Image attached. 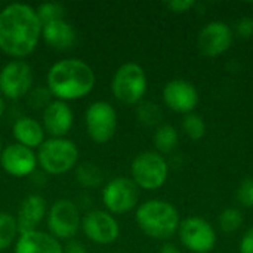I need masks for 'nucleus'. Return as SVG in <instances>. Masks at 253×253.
Returning <instances> with one entry per match:
<instances>
[{"instance_id": "nucleus-21", "label": "nucleus", "mask_w": 253, "mask_h": 253, "mask_svg": "<svg viewBox=\"0 0 253 253\" xmlns=\"http://www.w3.org/2000/svg\"><path fill=\"white\" fill-rule=\"evenodd\" d=\"M76 181L83 188H98L104 181L101 168L92 162H83L76 166Z\"/></svg>"}, {"instance_id": "nucleus-9", "label": "nucleus", "mask_w": 253, "mask_h": 253, "mask_svg": "<svg viewBox=\"0 0 253 253\" xmlns=\"http://www.w3.org/2000/svg\"><path fill=\"white\" fill-rule=\"evenodd\" d=\"M117 123V111L107 101H95L86 110V130L95 144H107L116 135Z\"/></svg>"}, {"instance_id": "nucleus-13", "label": "nucleus", "mask_w": 253, "mask_h": 253, "mask_svg": "<svg viewBox=\"0 0 253 253\" xmlns=\"http://www.w3.org/2000/svg\"><path fill=\"white\" fill-rule=\"evenodd\" d=\"M0 166L7 175L24 178L33 175L39 165L34 150L13 142L3 148L0 154Z\"/></svg>"}, {"instance_id": "nucleus-34", "label": "nucleus", "mask_w": 253, "mask_h": 253, "mask_svg": "<svg viewBox=\"0 0 253 253\" xmlns=\"http://www.w3.org/2000/svg\"><path fill=\"white\" fill-rule=\"evenodd\" d=\"M159 253H181V251H179L175 245H172V243H166V245H163V246H162V249H160V252Z\"/></svg>"}, {"instance_id": "nucleus-6", "label": "nucleus", "mask_w": 253, "mask_h": 253, "mask_svg": "<svg viewBox=\"0 0 253 253\" xmlns=\"http://www.w3.org/2000/svg\"><path fill=\"white\" fill-rule=\"evenodd\" d=\"M132 181L138 188L154 191L165 185L169 175L168 162L157 151H144L138 154L130 165Z\"/></svg>"}, {"instance_id": "nucleus-37", "label": "nucleus", "mask_w": 253, "mask_h": 253, "mask_svg": "<svg viewBox=\"0 0 253 253\" xmlns=\"http://www.w3.org/2000/svg\"><path fill=\"white\" fill-rule=\"evenodd\" d=\"M113 253H117V252H113Z\"/></svg>"}, {"instance_id": "nucleus-16", "label": "nucleus", "mask_w": 253, "mask_h": 253, "mask_svg": "<svg viewBox=\"0 0 253 253\" xmlns=\"http://www.w3.org/2000/svg\"><path fill=\"white\" fill-rule=\"evenodd\" d=\"M74 125V113L68 102L53 99L42 111V126L50 138H65Z\"/></svg>"}, {"instance_id": "nucleus-12", "label": "nucleus", "mask_w": 253, "mask_h": 253, "mask_svg": "<svg viewBox=\"0 0 253 253\" xmlns=\"http://www.w3.org/2000/svg\"><path fill=\"white\" fill-rule=\"evenodd\" d=\"M80 228L84 236L96 245H111L120 236V225L114 215L107 211H92L82 219Z\"/></svg>"}, {"instance_id": "nucleus-36", "label": "nucleus", "mask_w": 253, "mask_h": 253, "mask_svg": "<svg viewBox=\"0 0 253 253\" xmlns=\"http://www.w3.org/2000/svg\"><path fill=\"white\" fill-rule=\"evenodd\" d=\"M3 148H4V147H3V141H1V138H0V154H1V151H3Z\"/></svg>"}, {"instance_id": "nucleus-31", "label": "nucleus", "mask_w": 253, "mask_h": 253, "mask_svg": "<svg viewBox=\"0 0 253 253\" xmlns=\"http://www.w3.org/2000/svg\"><path fill=\"white\" fill-rule=\"evenodd\" d=\"M194 4L196 1L193 0H172L166 3V7L175 13H184V12H188Z\"/></svg>"}, {"instance_id": "nucleus-3", "label": "nucleus", "mask_w": 253, "mask_h": 253, "mask_svg": "<svg viewBox=\"0 0 253 253\" xmlns=\"http://www.w3.org/2000/svg\"><path fill=\"white\" fill-rule=\"evenodd\" d=\"M135 221L139 230L156 240L172 237L179 228V213L176 208L165 200H148L138 206Z\"/></svg>"}, {"instance_id": "nucleus-14", "label": "nucleus", "mask_w": 253, "mask_h": 253, "mask_svg": "<svg viewBox=\"0 0 253 253\" xmlns=\"http://www.w3.org/2000/svg\"><path fill=\"white\" fill-rule=\"evenodd\" d=\"M163 101L172 111L190 114L199 104V92L188 80L175 79L163 87Z\"/></svg>"}, {"instance_id": "nucleus-7", "label": "nucleus", "mask_w": 253, "mask_h": 253, "mask_svg": "<svg viewBox=\"0 0 253 253\" xmlns=\"http://www.w3.org/2000/svg\"><path fill=\"white\" fill-rule=\"evenodd\" d=\"M139 188L126 176L110 179L102 188V203L111 215H126L138 205Z\"/></svg>"}, {"instance_id": "nucleus-27", "label": "nucleus", "mask_w": 253, "mask_h": 253, "mask_svg": "<svg viewBox=\"0 0 253 253\" xmlns=\"http://www.w3.org/2000/svg\"><path fill=\"white\" fill-rule=\"evenodd\" d=\"M36 12H37L39 21H40L42 25L49 24V22L56 21V19H61V18H64V13H65L62 4H59V3H50V1L42 3L36 9Z\"/></svg>"}, {"instance_id": "nucleus-23", "label": "nucleus", "mask_w": 253, "mask_h": 253, "mask_svg": "<svg viewBox=\"0 0 253 253\" xmlns=\"http://www.w3.org/2000/svg\"><path fill=\"white\" fill-rule=\"evenodd\" d=\"M19 236L16 218L7 212H0V252L9 249Z\"/></svg>"}, {"instance_id": "nucleus-19", "label": "nucleus", "mask_w": 253, "mask_h": 253, "mask_svg": "<svg viewBox=\"0 0 253 253\" xmlns=\"http://www.w3.org/2000/svg\"><path fill=\"white\" fill-rule=\"evenodd\" d=\"M42 39L55 50H68L76 44L77 33L65 18H61L42 25Z\"/></svg>"}, {"instance_id": "nucleus-35", "label": "nucleus", "mask_w": 253, "mask_h": 253, "mask_svg": "<svg viewBox=\"0 0 253 253\" xmlns=\"http://www.w3.org/2000/svg\"><path fill=\"white\" fill-rule=\"evenodd\" d=\"M4 110H6V102H4V98L0 95V119H1L3 114H4Z\"/></svg>"}, {"instance_id": "nucleus-20", "label": "nucleus", "mask_w": 253, "mask_h": 253, "mask_svg": "<svg viewBox=\"0 0 253 253\" xmlns=\"http://www.w3.org/2000/svg\"><path fill=\"white\" fill-rule=\"evenodd\" d=\"M12 135L16 144H21L30 150L39 148L46 141V132L40 122L33 117H19L12 126Z\"/></svg>"}, {"instance_id": "nucleus-8", "label": "nucleus", "mask_w": 253, "mask_h": 253, "mask_svg": "<svg viewBox=\"0 0 253 253\" xmlns=\"http://www.w3.org/2000/svg\"><path fill=\"white\" fill-rule=\"evenodd\" d=\"M33 83V68L24 59H12L0 70V93L3 98L21 99L31 92Z\"/></svg>"}, {"instance_id": "nucleus-28", "label": "nucleus", "mask_w": 253, "mask_h": 253, "mask_svg": "<svg viewBox=\"0 0 253 253\" xmlns=\"http://www.w3.org/2000/svg\"><path fill=\"white\" fill-rule=\"evenodd\" d=\"M52 95L47 90V87H36L31 89V92L28 93V105L33 110H44L50 102H52Z\"/></svg>"}, {"instance_id": "nucleus-2", "label": "nucleus", "mask_w": 253, "mask_h": 253, "mask_svg": "<svg viewBox=\"0 0 253 253\" xmlns=\"http://www.w3.org/2000/svg\"><path fill=\"white\" fill-rule=\"evenodd\" d=\"M46 83L47 90L55 99L68 102L89 95L96 84V76L89 64L70 58L55 62L49 68Z\"/></svg>"}, {"instance_id": "nucleus-30", "label": "nucleus", "mask_w": 253, "mask_h": 253, "mask_svg": "<svg viewBox=\"0 0 253 253\" xmlns=\"http://www.w3.org/2000/svg\"><path fill=\"white\" fill-rule=\"evenodd\" d=\"M236 31L243 39L253 37V18H242L236 25Z\"/></svg>"}, {"instance_id": "nucleus-11", "label": "nucleus", "mask_w": 253, "mask_h": 253, "mask_svg": "<svg viewBox=\"0 0 253 253\" xmlns=\"http://www.w3.org/2000/svg\"><path fill=\"white\" fill-rule=\"evenodd\" d=\"M178 233L181 243L193 253L212 252L216 245V233L203 218L191 216L181 221Z\"/></svg>"}, {"instance_id": "nucleus-18", "label": "nucleus", "mask_w": 253, "mask_h": 253, "mask_svg": "<svg viewBox=\"0 0 253 253\" xmlns=\"http://www.w3.org/2000/svg\"><path fill=\"white\" fill-rule=\"evenodd\" d=\"M13 253H64V246L49 233L34 230L18 236Z\"/></svg>"}, {"instance_id": "nucleus-24", "label": "nucleus", "mask_w": 253, "mask_h": 253, "mask_svg": "<svg viewBox=\"0 0 253 253\" xmlns=\"http://www.w3.org/2000/svg\"><path fill=\"white\" fill-rule=\"evenodd\" d=\"M162 117H163V111H162L160 105H157L156 102L141 101L136 105V119L141 125H144L147 127L160 126Z\"/></svg>"}, {"instance_id": "nucleus-5", "label": "nucleus", "mask_w": 253, "mask_h": 253, "mask_svg": "<svg viewBox=\"0 0 253 253\" xmlns=\"http://www.w3.org/2000/svg\"><path fill=\"white\" fill-rule=\"evenodd\" d=\"M148 87L145 70L136 62L120 65L111 80V92L114 98L125 105H138Z\"/></svg>"}, {"instance_id": "nucleus-17", "label": "nucleus", "mask_w": 253, "mask_h": 253, "mask_svg": "<svg viewBox=\"0 0 253 253\" xmlns=\"http://www.w3.org/2000/svg\"><path fill=\"white\" fill-rule=\"evenodd\" d=\"M47 215V205L43 196L40 194H30L27 196L18 209L16 224L19 234L34 231L36 227L43 221Z\"/></svg>"}, {"instance_id": "nucleus-29", "label": "nucleus", "mask_w": 253, "mask_h": 253, "mask_svg": "<svg viewBox=\"0 0 253 253\" xmlns=\"http://www.w3.org/2000/svg\"><path fill=\"white\" fill-rule=\"evenodd\" d=\"M237 200L246 208H253V178H248L240 184L237 188Z\"/></svg>"}, {"instance_id": "nucleus-25", "label": "nucleus", "mask_w": 253, "mask_h": 253, "mask_svg": "<svg viewBox=\"0 0 253 253\" xmlns=\"http://www.w3.org/2000/svg\"><path fill=\"white\" fill-rule=\"evenodd\" d=\"M182 129L188 138L193 141H199L206 135V123L202 116L196 113H190L182 120Z\"/></svg>"}, {"instance_id": "nucleus-10", "label": "nucleus", "mask_w": 253, "mask_h": 253, "mask_svg": "<svg viewBox=\"0 0 253 253\" xmlns=\"http://www.w3.org/2000/svg\"><path fill=\"white\" fill-rule=\"evenodd\" d=\"M49 234L58 240H73L82 225L79 208L70 199L56 200L47 211Z\"/></svg>"}, {"instance_id": "nucleus-22", "label": "nucleus", "mask_w": 253, "mask_h": 253, "mask_svg": "<svg viewBox=\"0 0 253 253\" xmlns=\"http://www.w3.org/2000/svg\"><path fill=\"white\" fill-rule=\"evenodd\" d=\"M154 145L157 148V153L160 154H168L172 153L176 147H178V130L172 126V125H160L157 126L156 132H154Z\"/></svg>"}, {"instance_id": "nucleus-4", "label": "nucleus", "mask_w": 253, "mask_h": 253, "mask_svg": "<svg viewBox=\"0 0 253 253\" xmlns=\"http://www.w3.org/2000/svg\"><path fill=\"white\" fill-rule=\"evenodd\" d=\"M37 165L47 175H64L79 165V148L67 138H49L37 148Z\"/></svg>"}, {"instance_id": "nucleus-15", "label": "nucleus", "mask_w": 253, "mask_h": 253, "mask_svg": "<svg viewBox=\"0 0 253 253\" xmlns=\"http://www.w3.org/2000/svg\"><path fill=\"white\" fill-rule=\"evenodd\" d=\"M197 42L200 50L206 56H219L230 49L233 43V30L224 21H212L202 28Z\"/></svg>"}, {"instance_id": "nucleus-26", "label": "nucleus", "mask_w": 253, "mask_h": 253, "mask_svg": "<svg viewBox=\"0 0 253 253\" xmlns=\"http://www.w3.org/2000/svg\"><path fill=\"white\" fill-rule=\"evenodd\" d=\"M243 213L236 208H227L218 218L219 227L224 233H234L243 225Z\"/></svg>"}, {"instance_id": "nucleus-33", "label": "nucleus", "mask_w": 253, "mask_h": 253, "mask_svg": "<svg viewBox=\"0 0 253 253\" xmlns=\"http://www.w3.org/2000/svg\"><path fill=\"white\" fill-rule=\"evenodd\" d=\"M64 253H87L83 243L77 240H68L64 246Z\"/></svg>"}, {"instance_id": "nucleus-32", "label": "nucleus", "mask_w": 253, "mask_h": 253, "mask_svg": "<svg viewBox=\"0 0 253 253\" xmlns=\"http://www.w3.org/2000/svg\"><path fill=\"white\" fill-rule=\"evenodd\" d=\"M239 249H240V253H253V227H251L243 234Z\"/></svg>"}, {"instance_id": "nucleus-1", "label": "nucleus", "mask_w": 253, "mask_h": 253, "mask_svg": "<svg viewBox=\"0 0 253 253\" xmlns=\"http://www.w3.org/2000/svg\"><path fill=\"white\" fill-rule=\"evenodd\" d=\"M42 39V24L33 6L10 3L0 10V50L13 59L31 55Z\"/></svg>"}]
</instances>
